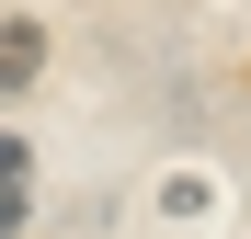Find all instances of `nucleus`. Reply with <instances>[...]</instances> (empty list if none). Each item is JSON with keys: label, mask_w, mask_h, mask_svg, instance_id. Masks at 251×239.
<instances>
[{"label": "nucleus", "mask_w": 251, "mask_h": 239, "mask_svg": "<svg viewBox=\"0 0 251 239\" xmlns=\"http://www.w3.org/2000/svg\"><path fill=\"white\" fill-rule=\"evenodd\" d=\"M34 80H46V23H0V103H12V91H34Z\"/></svg>", "instance_id": "1"}, {"label": "nucleus", "mask_w": 251, "mask_h": 239, "mask_svg": "<svg viewBox=\"0 0 251 239\" xmlns=\"http://www.w3.org/2000/svg\"><path fill=\"white\" fill-rule=\"evenodd\" d=\"M0 182H34V137H12V126H0Z\"/></svg>", "instance_id": "2"}, {"label": "nucleus", "mask_w": 251, "mask_h": 239, "mask_svg": "<svg viewBox=\"0 0 251 239\" xmlns=\"http://www.w3.org/2000/svg\"><path fill=\"white\" fill-rule=\"evenodd\" d=\"M23 217H34V182H0V239H12Z\"/></svg>", "instance_id": "3"}]
</instances>
